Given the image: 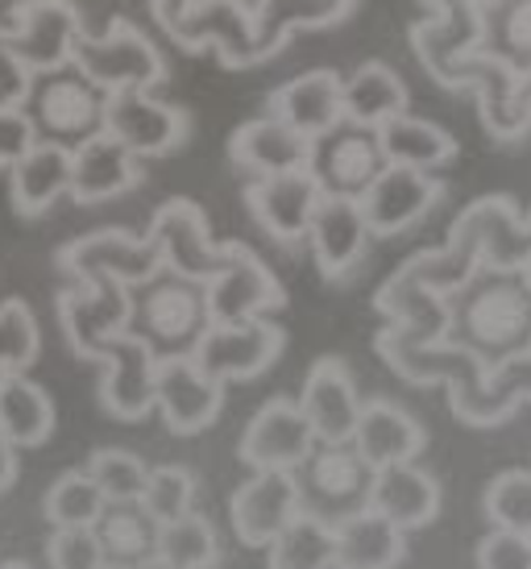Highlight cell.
I'll list each match as a JSON object with an SVG mask.
<instances>
[{"instance_id": "cell-38", "label": "cell", "mask_w": 531, "mask_h": 569, "mask_svg": "<svg viewBox=\"0 0 531 569\" xmlns=\"http://www.w3.org/2000/svg\"><path fill=\"white\" fill-rule=\"evenodd\" d=\"M482 50L519 76H531V0H485Z\"/></svg>"}, {"instance_id": "cell-28", "label": "cell", "mask_w": 531, "mask_h": 569, "mask_svg": "<svg viewBox=\"0 0 531 569\" xmlns=\"http://www.w3.org/2000/svg\"><path fill=\"white\" fill-rule=\"evenodd\" d=\"M63 196H71V146L38 142L9 167V200L17 217H47Z\"/></svg>"}, {"instance_id": "cell-10", "label": "cell", "mask_w": 531, "mask_h": 569, "mask_svg": "<svg viewBox=\"0 0 531 569\" xmlns=\"http://www.w3.org/2000/svg\"><path fill=\"white\" fill-rule=\"evenodd\" d=\"M59 325H63L67 346L76 349V358L96 362L100 349L112 337L129 332L133 317V287L117 283V279H96V283H71L59 291Z\"/></svg>"}, {"instance_id": "cell-15", "label": "cell", "mask_w": 531, "mask_h": 569, "mask_svg": "<svg viewBox=\"0 0 531 569\" xmlns=\"http://www.w3.org/2000/svg\"><path fill=\"white\" fill-rule=\"evenodd\" d=\"M324 200L312 171H287V174H262L246 188V208L258 221L270 241H279L287 250H295L308 241L315 208Z\"/></svg>"}, {"instance_id": "cell-33", "label": "cell", "mask_w": 531, "mask_h": 569, "mask_svg": "<svg viewBox=\"0 0 531 569\" xmlns=\"http://www.w3.org/2000/svg\"><path fill=\"white\" fill-rule=\"evenodd\" d=\"M403 557L407 532L374 507L337 523V561H332V569H394Z\"/></svg>"}, {"instance_id": "cell-45", "label": "cell", "mask_w": 531, "mask_h": 569, "mask_svg": "<svg viewBox=\"0 0 531 569\" xmlns=\"http://www.w3.org/2000/svg\"><path fill=\"white\" fill-rule=\"evenodd\" d=\"M196 475H191L188 466H154L150 478H146V490H141L138 503L154 516L158 523H171L179 516H188L196 511Z\"/></svg>"}, {"instance_id": "cell-36", "label": "cell", "mask_w": 531, "mask_h": 569, "mask_svg": "<svg viewBox=\"0 0 531 569\" xmlns=\"http://www.w3.org/2000/svg\"><path fill=\"white\" fill-rule=\"evenodd\" d=\"M158 528L162 523L141 503H109L104 516L96 520V537L112 566L138 569L150 557H158Z\"/></svg>"}, {"instance_id": "cell-43", "label": "cell", "mask_w": 531, "mask_h": 569, "mask_svg": "<svg viewBox=\"0 0 531 569\" xmlns=\"http://www.w3.org/2000/svg\"><path fill=\"white\" fill-rule=\"evenodd\" d=\"M83 470L100 482L109 503H138L141 490H146V478H150V466H146L133 449H121V445L96 449Z\"/></svg>"}, {"instance_id": "cell-50", "label": "cell", "mask_w": 531, "mask_h": 569, "mask_svg": "<svg viewBox=\"0 0 531 569\" xmlns=\"http://www.w3.org/2000/svg\"><path fill=\"white\" fill-rule=\"evenodd\" d=\"M196 0H154V17H158V26L171 33L179 21H183V13H188Z\"/></svg>"}, {"instance_id": "cell-56", "label": "cell", "mask_w": 531, "mask_h": 569, "mask_svg": "<svg viewBox=\"0 0 531 569\" xmlns=\"http://www.w3.org/2000/svg\"><path fill=\"white\" fill-rule=\"evenodd\" d=\"M104 569H129V566H112V561H109V566H104Z\"/></svg>"}, {"instance_id": "cell-22", "label": "cell", "mask_w": 531, "mask_h": 569, "mask_svg": "<svg viewBox=\"0 0 531 569\" xmlns=\"http://www.w3.org/2000/svg\"><path fill=\"white\" fill-rule=\"evenodd\" d=\"M171 38L188 50H217L224 67L253 63V4L250 0H196Z\"/></svg>"}, {"instance_id": "cell-53", "label": "cell", "mask_w": 531, "mask_h": 569, "mask_svg": "<svg viewBox=\"0 0 531 569\" xmlns=\"http://www.w3.org/2000/svg\"><path fill=\"white\" fill-rule=\"evenodd\" d=\"M0 569H33L30 561H0Z\"/></svg>"}, {"instance_id": "cell-18", "label": "cell", "mask_w": 531, "mask_h": 569, "mask_svg": "<svg viewBox=\"0 0 531 569\" xmlns=\"http://www.w3.org/2000/svg\"><path fill=\"white\" fill-rule=\"evenodd\" d=\"M315 449V428L299 408V399H266L241 432V461L250 470H287L295 475Z\"/></svg>"}, {"instance_id": "cell-9", "label": "cell", "mask_w": 531, "mask_h": 569, "mask_svg": "<svg viewBox=\"0 0 531 569\" xmlns=\"http://www.w3.org/2000/svg\"><path fill=\"white\" fill-rule=\"evenodd\" d=\"M308 171H312V179L320 183L324 196L361 200L378 174L387 171V150H382L378 129L344 117L341 126H332L329 133L312 138Z\"/></svg>"}, {"instance_id": "cell-27", "label": "cell", "mask_w": 531, "mask_h": 569, "mask_svg": "<svg viewBox=\"0 0 531 569\" xmlns=\"http://www.w3.org/2000/svg\"><path fill=\"white\" fill-rule=\"evenodd\" d=\"M229 159L250 171L253 179L262 174H287V171H308V159H312V138L299 133L295 126L279 121L274 112H266L258 121H246V126L233 133L229 142Z\"/></svg>"}, {"instance_id": "cell-46", "label": "cell", "mask_w": 531, "mask_h": 569, "mask_svg": "<svg viewBox=\"0 0 531 569\" xmlns=\"http://www.w3.org/2000/svg\"><path fill=\"white\" fill-rule=\"evenodd\" d=\"M47 561H50V569H104L109 566L96 528H54L47 540Z\"/></svg>"}, {"instance_id": "cell-20", "label": "cell", "mask_w": 531, "mask_h": 569, "mask_svg": "<svg viewBox=\"0 0 531 569\" xmlns=\"http://www.w3.org/2000/svg\"><path fill=\"white\" fill-rule=\"evenodd\" d=\"M440 196H444V183L432 179V171L387 162V171L361 196V208H365V221H370L374 238H399L440 204Z\"/></svg>"}, {"instance_id": "cell-12", "label": "cell", "mask_w": 531, "mask_h": 569, "mask_svg": "<svg viewBox=\"0 0 531 569\" xmlns=\"http://www.w3.org/2000/svg\"><path fill=\"white\" fill-rule=\"evenodd\" d=\"M146 238L162 253V267L208 283L229 262V241H212L208 212L196 200H167L154 208Z\"/></svg>"}, {"instance_id": "cell-19", "label": "cell", "mask_w": 531, "mask_h": 569, "mask_svg": "<svg viewBox=\"0 0 531 569\" xmlns=\"http://www.w3.org/2000/svg\"><path fill=\"white\" fill-rule=\"evenodd\" d=\"M220 408H224V382L203 375L200 362L183 353V358H158V391L154 411L174 437H196L203 428L217 425Z\"/></svg>"}, {"instance_id": "cell-23", "label": "cell", "mask_w": 531, "mask_h": 569, "mask_svg": "<svg viewBox=\"0 0 531 569\" xmlns=\"http://www.w3.org/2000/svg\"><path fill=\"white\" fill-rule=\"evenodd\" d=\"M370 221H365V208L361 200L349 196H324L308 229V246L315 253V267L324 279H349L361 267V258L370 250Z\"/></svg>"}, {"instance_id": "cell-6", "label": "cell", "mask_w": 531, "mask_h": 569, "mask_svg": "<svg viewBox=\"0 0 531 569\" xmlns=\"http://www.w3.org/2000/svg\"><path fill=\"white\" fill-rule=\"evenodd\" d=\"M76 67L92 83H100L104 92H126V88L154 92L158 83L167 80L162 50L126 17H117L100 38L83 33L76 47Z\"/></svg>"}, {"instance_id": "cell-40", "label": "cell", "mask_w": 531, "mask_h": 569, "mask_svg": "<svg viewBox=\"0 0 531 569\" xmlns=\"http://www.w3.org/2000/svg\"><path fill=\"white\" fill-rule=\"evenodd\" d=\"M104 490L88 470H67L50 482L42 511H47L50 528H96V520L104 516Z\"/></svg>"}, {"instance_id": "cell-13", "label": "cell", "mask_w": 531, "mask_h": 569, "mask_svg": "<svg viewBox=\"0 0 531 569\" xmlns=\"http://www.w3.org/2000/svg\"><path fill=\"white\" fill-rule=\"evenodd\" d=\"M100 408L112 420H146L154 411L158 391V353L138 332H121L100 349Z\"/></svg>"}, {"instance_id": "cell-11", "label": "cell", "mask_w": 531, "mask_h": 569, "mask_svg": "<svg viewBox=\"0 0 531 569\" xmlns=\"http://www.w3.org/2000/svg\"><path fill=\"white\" fill-rule=\"evenodd\" d=\"M282 346H287V332L266 317L253 320H229V325H217L200 337L196 346V362H200L203 375H212L217 382H250L258 375H266L270 366L279 362Z\"/></svg>"}, {"instance_id": "cell-16", "label": "cell", "mask_w": 531, "mask_h": 569, "mask_svg": "<svg viewBox=\"0 0 531 569\" xmlns=\"http://www.w3.org/2000/svg\"><path fill=\"white\" fill-rule=\"evenodd\" d=\"M13 47L33 76L76 63L83 38V17L71 0H17L13 4Z\"/></svg>"}, {"instance_id": "cell-8", "label": "cell", "mask_w": 531, "mask_h": 569, "mask_svg": "<svg viewBox=\"0 0 531 569\" xmlns=\"http://www.w3.org/2000/svg\"><path fill=\"white\" fill-rule=\"evenodd\" d=\"M54 267L63 270L71 283H96V279H117L126 287H138L162 270V253L146 233H126V229H96L83 238L67 241Z\"/></svg>"}, {"instance_id": "cell-48", "label": "cell", "mask_w": 531, "mask_h": 569, "mask_svg": "<svg viewBox=\"0 0 531 569\" xmlns=\"http://www.w3.org/2000/svg\"><path fill=\"white\" fill-rule=\"evenodd\" d=\"M30 88H33V71L26 67V59L17 54L13 30L0 26V104H21V109H26Z\"/></svg>"}, {"instance_id": "cell-25", "label": "cell", "mask_w": 531, "mask_h": 569, "mask_svg": "<svg viewBox=\"0 0 531 569\" xmlns=\"http://www.w3.org/2000/svg\"><path fill=\"white\" fill-rule=\"evenodd\" d=\"M374 308L378 317L387 320L394 332H403L407 341H420V346L449 341V296L420 283L407 267H399L387 283L378 287Z\"/></svg>"}, {"instance_id": "cell-5", "label": "cell", "mask_w": 531, "mask_h": 569, "mask_svg": "<svg viewBox=\"0 0 531 569\" xmlns=\"http://www.w3.org/2000/svg\"><path fill=\"white\" fill-rule=\"evenodd\" d=\"M432 80L444 88H469L478 96V109H482L485 129L499 138V142H515L531 129V100L523 96V76L511 67L485 54V50H469L457 54L453 63H444L440 71H432Z\"/></svg>"}, {"instance_id": "cell-39", "label": "cell", "mask_w": 531, "mask_h": 569, "mask_svg": "<svg viewBox=\"0 0 531 569\" xmlns=\"http://www.w3.org/2000/svg\"><path fill=\"white\" fill-rule=\"evenodd\" d=\"M337 561V528L299 511L266 549V569H332Z\"/></svg>"}, {"instance_id": "cell-31", "label": "cell", "mask_w": 531, "mask_h": 569, "mask_svg": "<svg viewBox=\"0 0 531 569\" xmlns=\"http://www.w3.org/2000/svg\"><path fill=\"white\" fill-rule=\"evenodd\" d=\"M358 9V0H253V63L274 59L295 30L337 26Z\"/></svg>"}, {"instance_id": "cell-24", "label": "cell", "mask_w": 531, "mask_h": 569, "mask_svg": "<svg viewBox=\"0 0 531 569\" xmlns=\"http://www.w3.org/2000/svg\"><path fill=\"white\" fill-rule=\"evenodd\" d=\"M361 403L365 399L358 396V382L341 358H320L299 391V408L315 428V441H353Z\"/></svg>"}, {"instance_id": "cell-26", "label": "cell", "mask_w": 531, "mask_h": 569, "mask_svg": "<svg viewBox=\"0 0 531 569\" xmlns=\"http://www.w3.org/2000/svg\"><path fill=\"white\" fill-rule=\"evenodd\" d=\"M141 183V159L112 133H96L71 150V200L104 204Z\"/></svg>"}, {"instance_id": "cell-54", "label": "cell", "mask_w": 531, "mask_h": 569, "mask_svg": "<svg viewBox=\"0 0 531 569\" xmlns=\"http://www.w3.org/2000/svg\"><path fill=\"white\" fill-rule=\"evenodd\" d=\"M523 96L531 100V76H523Z\"/></svg>"}, {"instance_id": "cell-49", "label": "cell", "mask_w": 531, "mask_h": 569, "mask_svg": "<svg viewBox=\"0 0 531 569\" xmlns=\"http://www.w3.org/2000/svg\"><path fill=\"white\" fill-rule=\"evenodd\" d=\"M38 142V129H33L30 112L21 104H0V174H9L30 146Z\"/></svg>"}, {"instance_id": "cell-42", "label": "cell", "mask_w": 531, "mask_h": 569, "mask_svg": "<svg viewBox=\"0 0 531 569\" xmlns=\"http://www.w3.org/2000/svg\"><path fill=\"white\" fill-rule=\"evenodd\" d=\"M42 353V329L26 300L0 303V375H26Z\"/></svg>"}, {"instance_id": "cell-29", "label": "cell", "mask_w": 531, "mask_h": 569, "mask_svg": "<svg viewBox=\"0 0 531 569\" xmlns=\"http://www.w3.org/2000/svg\"><path fill=\"white\" fill-rule=\"evenodd\" d=\"M353 445L374 470H382V466L420 458L423 445H428V432H423V425L411 411L391 403V399H365L358 428H353Z\"/></svg>"}, {"instance_id": "cell-3", "label": "cell", "mask_w": 531, "mask_h": 569, "mask_svg": "<svg viewBox=\"0 0 531 569\" xmlns=\"http://www.w3.org/2000/svg\"><path fill=\"white\" fill-rule=\"evenodd\" d=\"M374 466L361 458L353 441H315V449L295 470L299 507L324 523H337L370 507Z\"/></svg>"}, {"instance_id": "cell-21", "label": "cell", "mask_w": 531, "mask_h": 569, "mask_svg": "<svg viewBox=\"0 0 531 569\" xmlns=\"http://www.w3.org/2000/svg\"><path fill=\"white\" fill-rule=\"evenodd\" d=\"M299 511V487L295 475L287 470H253L229 499L233 516V537L246 549H270V540L279 537Z\"/></svg>"}, {"instance_id": "cell-35", "label": "cell", "mask_w": 531, "mask_h": 569, "mask_svg": "<svg viewBox=\"0 0 531 569\" xmlns=\"http://www.w3.org/2000/svg\"><path fill=\"white\" fill-rule=\"evenodd\" d=\"M378 138H382V150H387V162H399V167H415V171H440L457 159V138L449 129L432 126L423 117H411V112H399L391 121L378 126Z\"/></svg>"}, {"instance_id": "cell-4", "label": "cell", "mask_w": 531, "mask_h": 569, "mask_svg": "<svg viewBox=\"0 0 531 569\" xmlns=\"http://www.w3.org/2000/svg\"><path fill=\"white\" fill-rule=\"evenodd\" d=\"M33 129L42 142L59 146H83L88 138L104 133V112H109V92L92 83L76 63L59 67V71H42L33 76L30 100H26Z\"/></svg>"}, {"instance_id": "cell-52", "label": "cell", "mask_w": 531, "mask_h": 569, "mask_svg": "<svg viewBox=\"0 0 531 569\" xmlns=\"http://www.w3.org/2000/svg\"><path fill=\"white\" fill-rule=\"evenodd\" d=\"M138 569H183V566H171V561H162V557H150V561L138 566Z\"/></svg>"}, {"instance_id": "cell-51", "label": "cell", "mask_w": 531, "mask_h": 569, "mask_svg": "<svg viewBox=\"0 0 531 569\" xmlns=\"http://www.w3.org/2000/svg\"><path fill=\"white\" fill-rule=\"evenodd\" d=\"M17 453H21V449L0 432V495L17 482Z\"/></svg>"}, {"instance_id": "cell-47", "label": "cell", "mask_w": 531, "mask_h": 569, "mask_svg": "<svg viewBox=\"0 0 531 569\" xmlns=\"http://www.w3.org/2000/svg\"><path fill=\"white\" fill-rule=\"evenodd\" d=\"M478 569H531V537L511 528H490L478 540Z\"/></svg>"}, {"instance_id": "cell-41", "label": "cell", "mask_w": 531, "mask_h": 569, "mask_svg": "<svg viewBox=\"0 0 531 569\" xmlns=\"http://www.w3.org/2000/svg\"><path fill=\"white\" fill-rule=\"evenodd\" d=\"M158 557L183 569H217L220 566V537L203 511H188L179 520L158 528Z\"/></svg>"}, {"instance_id": "cell-14", "label": "cell", "mask_w": 531, "mask_h": 569, "mask_svg": "<svg viewBox=\"0 0 531 569\" xmlns=\"http://www.w3.org/2000/svg\"><path fill=\"white\" fill-rule=\"evenodd\" d=\"M188 112L158 100L154 92L126 88L109 92V112H104V133H112L121 146H129L138 159H162L183 146L188 138Z\"/></svg>"}, {"instance_id": "cell-1", "label": "cell", "mask_w": 531, "mask_h": 569, "mask_svg": "<svg viewBox=\"0 0 531 569\" xmlns=\"http://www.w3.org/2000/svg\"><path fill=\"white\" fill-rule=\"evenodd\" d=\"M449 341L490 370L531 349V283L523 270L482 267L449 296Z\"/></svg>"}, {"instance_id": "cell-44", "label": "cell", "mask_w": 531, "mask_h": 569, "mask_svg": "<svg viewBox=\"0 0 531 569\" xmlns=\"http://www.w3.org/2000/svg\"><path fill=\"white\" fill-rule=\"evenodd\" d=\"M482 511L490 528H511L531 537V470H502L485 482Z\"/></svg>"}, {"instance_id": "cell-17", "label": "cell", "mask_w": 531, "mask_h": 569, "mask_svg": "<svg viewBox=\"0 0 531 569\" xmlns=\"http://www.w3.org/2000/svg\"><path fill=\"white\" fill-rule=\"evenodd\" d=\"M282 303H287V291H282L279 274L266 267L250 246L229 241V262L208 279L212 320L229 325V320L270 317V312H279Z\"/></svg>"}, {"instance_id": "cell-34", "label": "cell", "mask_w": 531, "mask_h": 569, "mask_svg": "<svg viewBox=\"0 0 531 569\" xmlns=\"http://www.w3.org/2000/svg\"><path fill=\"white\" fill-rule=\"evenodd\" d=\"M0 432L17 449H38L54 432V399L30 375H0Z\"/></svg>"}, {"instance_id": "cell-30", "label": "cell", "mask_w": 531, "mask_h": 569, "mask_svg": "<svg viewBox=\"0 0 531 569\" xmlns=\"http://www.w3.org/2000/svg\"><path fill=\"white\" fill-rule=\"evenodd\" d=\"M270 112L287 126H295L299 133L320 138L344 121V76H337L329 67L303 71L270 96Z\"/></svg>"}, {"instance_id": "cell-32", "label": "cell", "mask_w": 531, "mask_h": 569, "mask_svg": "<svg viewBox=\"0 0 531 569\" xmlns=\"http://www.w3.org/2000/svg\"><path fill=\"white\" fill-rule=\"evenodd\" d=\"M370 507L382 511L391 523H399L403 532H415L440 516V482L428 470H420L415 461L382 466L374 475Z\"/></svg>"}, {"instance_id": "cell-57", "label": "cell", "mask_w": 531, "mask_h": 569, "mask_svg": "<svg viewBox=\"0 0 531 569\" xmlns=\"http://www.w3.org/2000/svg\"><path fill=\"white\" fill-rule=\"evenodd\" d=\"M250 4H253V0H250Z\"/></svg>"}, {"instance_id": "cell-2", "label": "cell", "mask_w": 531, "mask_h": 569, "mask_svg": "<svg viewBox=\"0 0 531 569\" xmlns=\"http://www.w3.org/2000/svg\"><path fill=\"white\" fill-rule=\"evenodd\" d=\"M212 329V308H208V283L158 270L154 279L133 287V317L129 332H138L158 358H183L196 353L200 337Z\"/></svg>"}, {"instance_id": "cell-7", "label": "cell", "mask_w": 531, "mask_h": 569, "mask_svg": "<svg viewBox=\"0 0 531 569\" xmlns=\"http://www.w3.org/2000/svg\"><path fill=\"white\" fill-rule=\"evenodd\" d=\"M444 241L482 267L523 270L531 258V212L523 217L511 196H482L457 217Z\"/></svg>"}, {"instance_id": "cell-55", "label": "cell", "mask_w": 531, "mask_h": 569, "mask_svg": "<svg viewBox=\"0 0 531 569\" xmlns=\"http://www.w3.org/2000/svg\"><path fill=\"white\" fill-rule=\"evenodd\" d=\"M523 279H528V283H531V258H528V267H523Z\"/></svg>"}, {"instance_id": "cell-37", "label": "cell", "mask_w": 531, "mask_h": 569, "mask_svg": "<svg viewBox=\"0 0 531 569\" xmlns=\"http://www.w3.org/2000/svg\"><path fill=\"white\" fill-rule=\"evenodd\" d=\"M407 112V83L387 63H361L344 76V117L361 126H382Z\"/></svg>"}]
</instances>
